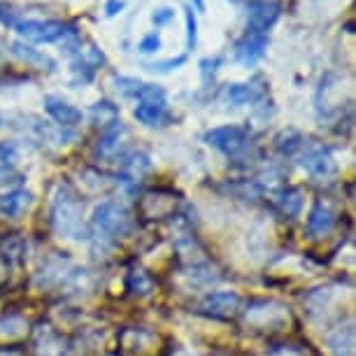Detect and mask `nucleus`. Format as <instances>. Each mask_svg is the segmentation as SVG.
Listing matches in <instances>:
<instances>
[{
	"label": "nucleus",
	"mask_w": 356,
	"mask_h": 356,
	"mask_svg": "<svg viewBox=\"0 0 356 356\" xmlns=\"http://www.w3.org/2000/svg\"><path fill=\"white\" fill-rule=\"evenodd\" d=\"M186 63V54H179V56H170L165 61H154V63H145L143 68L147 72H156V75H165V72H172L177 68H182Z\"/></svg>",
	"instance_id": "cd10ccee"
},
{
	"label": "nucleus",
	"mask_w": 356,
	"mask_h": 356,
	"mask_svg": "<svg viewBox=\"0 0 356 356\" xmlns=\"http://www.w3.org/2000/svg\"><path fill=\"white\" fill-rule=\"evenodd\" d=\"M17 22H19V19H17V12L12 10L10 5L0 3V24H3V26H10V29H12V26H15Z\"/></svg>",
	"instance_id": "2f4dec72"
},
{
	"label": "nucleus",
	"mask_w": 356,
	"mask_h": 356,
	"mask_svg": "<svg viewBox=\"0 0 356 356\" xmlns=\"http://www.w3.org/2000/svg\"><path fill=\"white\" fill-rule=\"evenodd\" d=\"M33 205V193L29 189H10L0 191V217L5 219H19L26 210Z\"/></svg>",
	"instance_id": "4468645a"
},
{
	"label": "nucleus",
	"mask_w": 356,
	"mask_h": 356,
	"mask_svg": "<svg viewBox=\"0 0 356 356\" xmlns=\"http://www.w3.org/2000/svg\"><path fill=\"white\" fill-rule=\"evenodd\" d=\"M268 44H270V35L268 33H254L245 31L243 35L235 40L233 44V56L243 68H254L259 61H264Z\"/></svg>",
	"instance_id": "0eeeda50"
},
{
	"label": "nucleus",
	"mask_w": 356,
	"mask_h": 356,
	"mask_svg": "<svg viewBox=\"0 0 356 356\" xmlns=\"http://www.w3.org/2000/svg\"><path fill=\"white\" fill-rule=\"evenodd\" d=\"M175 12L172 8H159V10H154V15H152V24L156 26V29H163V26H168L170 22H175Z\"/></svg>",
	"instance_id": "7c9ffc66"
},
{
	"label": "nucleus",
	"mask_w": 356,
	"mask_h": 356,
	"mask_svg": "<svg viewBox=\"0 0 356 356\" xmlns=\"http://www.w3.org/2000/svg\"><path fill=\"white\" fill-rule=\"evenodd\" d=\"M10 54L15 58H19L22 63L31 65V68H38V70H54L56 68V61H54L51 56H47L44 51L35 49L33 44L24 42V40H15V42L10 44Z\"/></svg>",
	"instance_id": "dca6fc26"
},
{
	"label": "nucleus",
	"mask_w": 356,
	"mask_h": 356,
	"mask_svg": "<svg viewBox=\"0 0 356 356\" xmlns=\"http://www.w3.org/2000/svg\"><path fill=\"white\" fill-rule=\"evenodd\" d=\"M19 161V147L12 140L0 143V175L3 172H15V165Z\"/></svg>",
	"instance_id": "393cba45"
},
{
	"label": "nucleus",
	"mask_w": 356,
	"mask_h": 356,
	"mask_svg": "<svg viewBox=\"0 0 356 356\" xmlns=\"http://www.w3.org/2000/svg\"><path fill=\"white\" fill-rule=\"evenodd\" d=\"M300 165L314 179H328L338 172L333 149L328 145H310L300 149Z\"/></svg>",
	"instance_id": "423d86ee"
},
{
	"label": "nucleus",
	"mask_w": 356,
	"mask_h": 356,
	"mask_svg": "<svg viewBox=\"0 0 356 356\" xmlns=\"http://www.w3.org/2000/svg\"><path fill=\"white\" fill-rule=\"evenodd\" d=\"M112 84H114V91H117L122 98H136L138 89L143 86V82H140V79L126 77V75H114Z\"/></svg>",
	"instance_id": "c85d7f7f"
},
{
	"label": "nucleus",
	"mask_w": 356,
	"mask_h": 356,
	"mask_svg": "<svg viewBox=\"0 0 356 356\" xmlns=\"http://www.w3.org/2000/svg\"><path fill=\"white\" fill-rule=\"evenodd\" d=\"M326 347L333 356H354V324L340 326L328 333Z\"/></svg>",
	"instance_id": "aec40b11"
},
{
	"label": "nucleus",
	"mask_w": 356,
	"mask_h": 356,
	"mask_svg": "<svg viewBox=\"0 0 356 356\" xmlns=\"http://www.w3.org/2000/svg\"><path fill=\"white\" fill-rule=\"evenodd\" d=\"M270 356H300L293 347H280L277 352H273Z\"/></svg>",
	"instance_id": "72a5a7b5"
},
{
	"label": "nucleus",
	"mask_w": 356,
	"mask_h": 356,
	"mask_svg": "<svg viewBox=\"0 0 356 356\" xmlns=\"http://www.w3.org/2000/svg\"><path fill=\"white\" fill-rule=\"evenodd\" d=\"M126 284H129V289L133 293H140V296L152 293V289H154L152 277L143 270V268H133V270L129 273V277H126Z\"/></svg>",
	"instance_id": "b1692460"
},
{
	"label": "nucleus",
	"mask_w": 356,
	"mask_h": 356,
	"mask_svg": "<svg viewBox=\"0 0 356 356\" xmlns=\"http://www.w3.org/2000/svg\"><path fill=\"white\" fill-rule=\"evenodd\" d=\"M303 147H305V138L293 129L282 131L280 136L275 138V149H277L280 156H293V154H298Z\"/></svg>",
	"instance_id": "412c9836"
},
{
	"label": "nucleus",
	"mask_w": 356,
	"mask_h": 356,
	"mask_svg": "<svg viewBox=\"0 0 356 356\" xmlns=\"http://www.w3.org/2000/svg\"><path fill=\"white\" fill-rule=\"evenodd\" d=\"M42 105H44V112L58 124V129L70 131V129H75V126L82 124V119H84L82 110L75 105H70L68 100H63L61 96H44Z\"/></svg>",
	"instance_id": "9d476101"
},
{
	"label": "nucleus",
	"mask_w": 356,
	"mask_h": 356,
	"mask_svg": "<svg viewBox=\"0 0 356 356\" xmlns=\"http://www.w3.org/2000/svg\"><path fill=\"white\" fill-rule=\"evenodd\" d=\"M161 44H163V40H161V33L159 31L147 33V35L138 42V51L140 54H156L161 49Z\"/></svg>",
	"instance_id": "c756f323"
},
{
	"label": "nucleus",
	"mask_w": 356,
	"mask_h": 356,
	"mask_svg": "<svg viewBox=\"0 0 356 356\" xmlns=\"http://www.w3.org/2000/svg\"><path fill=\"white\" fill-rule=\"evenodd\" d=\"M184 24H186V51H193L198 47V17L191 5L184 8Z\"/></svg>",
	"instance_id": "bb28decb"
},
{
	"label": "nucleus",
	"mask_w": 356,
	"mask_h": 356,
	"mask_svg": "<svg viewBox=\"0 0 356 356\" xmlns=\"http://www.w3.org/2000/svg\"><path fill=\"white\" fill-rule=\"evenodd\" d=\"M0 356H22V354L15 352V349H0Z\"/></svg>",
	"instance_id": "f704fd0d"
},
{
	"label": "nucleus",
	"mask_w": 356,
	"mask_h": 356,
	"mask_svg": "<svg viewBox=\"0 0 356 356\" xmlns=\"http://www.w3.org/2000/svg\"><path fill=\"white\" fill-rule=\"evenodd\" d=\"M335 224V214L331 210V205L326 200H317L312 205L310 214H307V235L310 238H324L331 233V228Z\"/></svg>",
	"instance_id": "f3484780"
},
{
	"label": "nucleus",
	"mask_w": 356,
	"mask_h": 356,
	"mask_svg": "<svg viewBox=\"0 0 356 356\" xmlns=\"http://www.w3.org/2000/svg\"><path fill=\"white\" fill-rule=\"evenodd\" d=\"M152 170V156L143 149H131L119 156V179L122 182H140Z\"/></svg>",
	"instance_id": "9b49d317"
},
{
	"label": "nucleus",
	"mask_w": 356,
	"mask_h": 356,
	"mask_svg": "<svg viewBox=\"0 0 356 356\" xmlns=\"http://www.w3.org/2000/svg\"><path fill=\"white\" fill-rule=\"evenodd\" d=\"M275 207L284 219H296L303 210V191L298 186H280L275 189Z\"/></svg>",
	"instance_id": "a211bd4d"
},
{
	"label": "nucleus",
	"mask_w": 356,
	"mask_h": 356,
	"mask_svg": "<svg viewBox=\"0 0 356 356\" xmlns=\"http://www.w3.org/2000/svg\"><path fill=\"white\" fill-rule=\"evenodd\" d=\"M138 103H149V105H161V103H168V91L163 89L161 84H145L138 89L136 98Z\"/></svg>",
	"instance_id": "5701e85b"
},
{
	"label": "nucleus",
	"mask_w": 356,
	"mask_h": 356,
	"mask_svg": "<svg viewBox=\"0 0 356 356\" xmlns=\"http://www.w3.org/2000/svg\"><path fill=\"white\" fill-rule=\"evenodd\" d=\"M282 3L280 0H250L247 3V31L268 33L280 22Z\"/></svg>",
	"instance_id": "6e6552de"
},
{
	"label": "nucleus",
	"mask_w": 356,
	"mask_h": 356,
	"mask_svg": "<svg viewBox=\"0 0 356 356\" xmlns=\"http://www.w3.org/2000/svg\"><path fill=\"white\" fill-rule=\"evenodd\" d=\"M231 3H238V0H231Z\"/></svg>",
	"instance_id": "c9c22d12"
},
{
	"label": "nucleus",
	"mask_w": 356,
	"mask_h": 356,
	"mask_svg": "<svg viewBox=\"0 0 356 356\" xmlns=\"http://www.w3.org/2000/svg\"><path fill=\"white\" fill-rule=\"evenodd\" d=\"M126 10V0H105V17H117Z\"/></svg>",
	"instance_id": "473e14b6"
},
{
	"label": "nucleus",
	"mask_w": 356,
	"mask_h": 356,
	"mask_svg": "<svg viewBox=\"0 0 356 356\" xmlns=\"http://www.w3.org/2000/svg\"><path fill=\"white\" fill-rule=\"evenodd\" d=\"M89 119H91V124L103 126L105 129L107 124H112L119 119V107L114 105L112 100H98V103L89 110Z\"/></svg>",
	"instance_id": "4be33fe9"
},
{
	"label": "nucleus",
	"mask_w": 356,
	"mask_h": 356,
	"mask_svg": "<svg viewBox=\"0 0 356 356\" xmlns=\"http://www.w3.org/2000/svg\"><path fill=\"white\" fill-rule=\"evenodd\" d=\"M133 228V217L117 200H103L91 212V231L105 243L126 238Z\"/></svg>",
	"instance_id": "7ed1b4c3"
},
{
	"label": "nucleus",
	"mask_w": 356,
	"mask_h": 356,
	"mask_svg": "<svg viewBox=\"0 0 356 356\" xmlns=\"http://www.w3.org/2000/svg\"><path fill=\"white\" fill-rule=\"evenodd\" d=\"M266 96H268V89H266V84H261V79H252V82H233L221 89V100L231 107L257 105Z\"/></svg>",
	"instance_id": "1a4fd4ad"
},
{
	"label": "nucleus",
	"mask_w": 356,
	"mask_h": 356,
	"mask_svg": "<svg viewBox=\"0 0 356 356\" xmlns=\"http://www.w3.org/2000/svg\"><path fill=\"white\" fill-rule=\"evenodd\" d=\"M51 224L56 228V233H61L63 238L82 240L86 238L84 224H82V203L79 196L72 191L70 184L58 182L51 196Z\"/></svg>",
	"instance_id": "f257e3e1"
},
{
	"label": "nucleus",
	"mask_w": 356,
	"mask_h": 356,
	"mask_svg": "<svg viewBox=\"0 0 356 356\" xmlns=\"http://www.w3.org/2000/svg\"><path fill=\"white\" fill-rule=\"evenodd\" d=\"M243 305V298H240L235 291H214V293H207L203 298V310L212 317H233L235 312L240 310Z\"/></svg>",
	"instance_id": "ddd939ff"
},
{
	"label": "nucleus",
	"mask_w": 356,
	"mask_h": 356,
	"mask_svg": "<svg viewBox=\"0 0 356 356\" xmlns=\"http://www.w3.org/2000/svg\"><path fill=\"white\" fill-rule=\"evenodd\" d=\"M133 117L143 126H147V129H165V126H170L175 122L168 103H161V105L138 103V107L133 110Z\"/></svg>",
	"instance_id": "2eb2a0df"
},
{
	"label": "nucleus",
	"mask_w": 356,
	"mask_h": 356,
	"mask_svg": "<svg viewBox=\"0 0 356 356\" xmlns=\"http://www.w3.org/2000/svg\"><path fill=\"white\" fill-rule=\"evenodd\" d=\"M126 133H129V131H126L122 119L107 124L103 129V133H100L98 145H96L98 156H112L114 152H119V147H122V140L126 138Z\"/></svg>",
	"instance_id": "6ab92c4d"
},
{
	"label": "nucleus",
	"mask_w": 356,
	"mask_h": 356,
	"mask_svg": "<svg viewBox=\"0 0 356 356\" xmlns=\"http://www.w3.org/2000/svg\"><path fill=\"white\" fill-rule=\"evenodd\" d=\"M107 63L105 51L100 49L98 44H82L79 47L77 54H72V61H70V72H72V84L75 86H86L93 82L96 72L103 68Z\"/></svg>",
	"instance_id": "39448f33"
},
{
	"label": "nucleus",
	"mask_w": 356,
	"mask_h": 356,
	"mask_svg": "<svg viewBox=\"0 0 356 356\" xmlns=\"http://www.w3.org/2000/svg\"><path fill=\"white\" fill-rule=\"evenodd\" d=\"M221 65H224V58H221V56H207V58H203V61L198 63L200 79H203L205 89H210V86L214 84V79H217V72H219Z\"/></svg>",
	"instance_id": "a878e982"
},
{
	"label": "nucleus",
	"mask_w": 356,
	"mask_h": 356,
	"mask_svg": "<svg viewBox=\"0 0 356 356\" xmlns=\"http://www.w3.org/2000/svg\"><path fill=\"white\" fill-rule=\"evenodd\" d=\"M203 143L207 147H212V149L221 152L228 159L245 156L254 147L252 131L247 126H238V124H226V126H217V129H210L203 136Z\"/></svg>",
	"instance_id": "20e7f679"
},
{
	"label": "nucleus",
	"mask_w": 356,
	"mask_h": 356,
	"mask_svg": "<svg viewBox=\"0 0 356 356\" xmlns=\"http://www.w3.org/2000/svg\"><path fill=\"white\" fill-rule=\"evenodd\" d=\"M247 321L259 328H266V326L280 328L289 321V312L280 303H268V300H264V303L252 305V310L247 312Z\"/></svg>",
	"instance_id": "f8f14e48"
},
{
	"label": "nucleus",
	"mask_w": 356,
	"mask_h": 356,
	"mask_svg": "<svg viewBox=\"0 0 356 356\" xmlns=\"http://www.w3.org/2000/svg\"><path fill=\"white\" fill-rule=\"evenodd\" d=\"M12 29L29 44H61L65 40L79 38V26L61 19H22Z\"/></svg>",
	"instance_id": "f03ea898"
}]
</instances>
